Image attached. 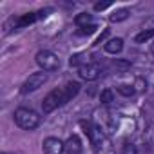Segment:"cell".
<instances>
[{
  "label": "cell",
  "instance_id": "7c38bea8",
  "mask_svg": "<svg viewBox=\"0 0 154 154\" xmlns=\"http://www.w3.org/2000/svg\"><path fill=\"white\" fill-rule=\"evenodd\" d=\"M38 18V15H35V13H29V15H22L20 18H13V22H15V27L17 29H20V27H26V26H29V24H33L35 20Z\"/></svg>",
  "mask_w": 154,
  "mask_h": 154
},
{
  "label": "cell",
  "instance_id": "30bf717a",
  "mask_svg": "<svg viewBox=\"0 0 154 154\" xmlns=\"http://www.w3.org/2000/svg\"><path fill=\"white\" fill-rule=\"evenodd\" d=\"M74 24L78 26L80 29H87V27L94 26L93 15H89V13H80V15H76V17H74Z\"/></svg>",
  "mask_w": 154,
  "mask_h": 154
},
{
  "label": "cell",
  "instance_id": "d6986e66",
  "mask_svg": "<svg viewBox=\"0 0 154 154\" xmlns=\"http://www.w3.org/2000/svg\"><path fill=\"white\" fill-rule=\"evenodd\" d=\"M150 51H152V54H154V42H152V45H150Z\"/></svg>",
  "mask_w": 154,
  "mask_h": 154
},
{
  "label": "cell",
  "instance_id": "e0dca14e",
  "mask_svg": "<svg viewBox=\"0 0 154 154\" xmlns=\"http://www.w3.org/2000/svg\"><path fill=\"white\" fill-rule=\"evenodd\" d=\"M120 154H138V149H136V145H134V143H131V141H125V143L122 145V150H120Z\"/></svg>",
  "mask_w": 154,
  "mask_h": 154
},
{
  "label": "cell",
  "instance_id": "8992f818",
  "mask_svg": "<svg viewBox=\"0 0 154 154\" xmlns=\"http://www.w3.org/2000/svg\"><path fill=\"white\" fill-rule=\"evenodd\" d=\"M78 74H80V78L85 80V82H94V80L100 78V74H102V65L93 60V62L82 65V67L78 69Z\"/></svg>",
  "mask_w": 154,
  "mask_h": 154
},
{
  "label": "cell",
  "instance_id": "9c48e42d",
  "mask_svg": "<svg viewBox=\"0 0 154 154\" xmlns=\"http://www.w3.org/2000/svg\"><path fill=\"white\" fill-rule=\"evenodd\" d=\"M103 49H105V53H109V54H118V53H122V49H123V40H122V38H111L109 42H105Z\"/></svg>",
  "mask_w": 154,
  "mask_h": 154
},
{
  "label": "cell",
  "instance_id": "8fae6325",
  "mask_svg": "<svg viewBox=\"0 0 154 154\" xmlns=\"http://www.w3.org/2000/svg\"><path fill=\"white\" fill-rule=\"evenodd\" d=\"M89 62H93L91 58H89V54L87 53H78V54H72L71 56V60H69V63L71 65H74V67H82V65H85V63H89Z\"/></svg>",
  "mask_w": 154,
  "mask_h": 154
},
{
  "label": "cell",
  "instance_id": "5b68a950",
  "mask_svg": "<svg viewBox=\"0 0 154 154\" xmlns=\"http://www.w3.org/2000/svg\"><path fill=\"white\" fill-rule=\"evenodd\" d=\"M45 82H47V72H45V71L33 72V74H29V78L22 84V93H24V94L35 93V91H38Z\"/></svg>",
  "mask_w": 154,
  "mask_h": 154
},
{
  "label": "cell",
  "instance_id": "3957f363",
  "mask_svg": "<svg viewBox=\"0 0 154 154\" xmlns=\"http://www.w3.org/2000/svg\"><path fill=\"white\" fill-rule=\"evenodd\" d=\"M35 60H36L38 67H40L42 71H45V72H49V71H56V69L60 67V58H58L53 51H47V49L38 51L36 56H35Z\"/></svg>",
  "mask_w": 154,
  "mask_h": 154
},
{
  "label": "cell",
  "instance_id": "5bb4252c",
  "mask_svg": "<svg viewBox=\"0 0 154 154\" xmlns=\"http://www.w3.org/2000/svg\"><path fill=\"white\" fill-rule=\"evenodd\" d=\"M116 89H118V93H120L122 96H125V98H131V96L136 94V87H134V85H129V84H120Z\"/></svg>",
  "mask_w": 154,
  "mask_h": 154
},
{
  "label": "cell",
  "instance_id": "ba28073f",
  "mask_svg": "<svg viewBox=\"0 0 154 154\" xmlns=\"http://www.w3.org/2000/svg\"><path fill=\"white\" fill-rule=\"evenodd\" d=\"M82 152H84V143H82V140L76 136V134L69 136L67 141H65V154H82Z\"/></svg>",
  "mask_w": 154,
  "mask_h": 154
},
{
  "label": "cell",
  "instance_id": "9a60e30c",
  "mask_svg": "<svg viewBox=\"0 0 154 154\" xmlns=\"http://www.w3.org/2000/svg\"><path fill=\"white\" fill-rule=\"evenodd\" d=\"M150 38H154V29H147V31L138 33V35L134 36V42H136V44H145V42H149Z\"/></svg>",
  "mask_w": 154,
  "mask_h": 154
},
{
  "label": "cell",
  "instance_id": "277c9868",
  "mask_svg": "<svg viewBox=\"0 0 154 154\" xmlns=\"http://www.w3.org/2000/svg\"><path fill=\"white\" fill-rule=\"evenodd\" d=\"M80 127L84 129L85 136L89 138V141H91L93 149H94V150H98V149H100V145H102V141H103L105 132H103V131L94 123V122H85V120H82V122H80Z\"/></svg>",
  "mask_w": 154,
  "mask_h": 154
},
{
  "label": "cell",
  "instance_id": "52a82bcc",
  "mask_svg": "<svg viewBox=\"0 0 154 154\" xmlns=\"http://www.w3.org/2000/svg\"><path fill=\"white\" fill-rule=\"evenodd\" d=\"M42 150H44V154H63L65 152V141H62L60 138L49 136L44 140Z\"/></svg>",
  "mask_w": 154,
  "mask_h": 154
},
{
  "label": "cell",
  "instance_id": "7a4b0ae2",
  "mask_svg": "<svg viewBox=\"0 0 154 154\" xmlns=\"http://www.w3.org/2000/svg\"><path fill=\"white\" fill-rule=\"evenodd\" d=\"M13 120H15V123L20 127V129H24V131H33V129H36L38 125H40V114L36 112V111H33V109H29V107H18L15 112H13Z\"/></svg>",
  "mask_w": 154,
  "mask_h": 154
},
{
  "label": "cell",
  "instance_id": "2e32d148",
  "mask_svg": "<svg viewBox=\"0 0 154 154\" xmlns=\"http://www.w3.org/2000/svg\"><path fill=\"white\" fill-rule=\"evenodd\" d=\"M100 102H102L103 105H109L111 102H114V93H112V89H103L102 94H100Z\"/></svg>",
  "mask_w": 154,
  "mask_h": 154
},
{
  "label": "cell",
  "instance_id": "4fadbf2b",
  "mask_svg": "<svg viewBox=\"0 0 154 154\" xmlns=\"http://www.w3.org/2000/svg\"><path fill=\"white\" fill-rule=\"evenodd\" d=\"M129 15H131V11H129L127 8H120V9L112 11V15L109 17V20H111V22H123V20L129 18Z\"/></svg>",
  "mask_w": 154,
  "mask_h": 154
},
{
  "label": "cell",
  "instance_id": "ac0fdd59",
  "mask_svg": "<svg viewBox=\"0 0 154 154\" xmlns=\"http://www.w3.org/2000/svg\"><path fill=\"white\" fill-rule=\"evenodd\" d=\"M109 6H111V2H103V4H96L94 9H96V11H102V9H107Z\"/></svg>",
  "mask_w": 154,
  "mask_h": 154
},
{
  "label": "cell",
  "instance_id": "6da1fadb",
  "mask_svg": "<svg viewBox=\"0 0 154 154\" xmlns=\"http://www.w3.org/2000/svg\"><path fill=\"white\" fill-rule=\"evenodd\" d=\"M80 91V84L78 82H67L63 87H58V89H53L42 102V111L44 114H49L53 112L54 109L65 105L67 102H71Z\"/></svg>",
  "mask_w": 154,
  "mask_h": 154
}]
</instances>
